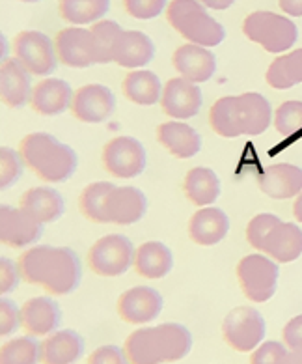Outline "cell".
Masks as SVG:
<instances>
[{
    "instance_id": "obj_1",
    "label": "cell",
    "mask_w": 302,
    "mask_h": 364,
    "mask_svg": "<svg viewBox=\"0 0 302 364\" xmlns=\"http://www.w3.org/2000/svg\"><path fill=\"white\" fill-rule=\"evenodd\" d=\"M19 273L28 284L41 286L50 295H68L79 288L82 265L70 247L38 245L19 258Z\"/></svg>"
},
{
    "instance_id": "obj_2",
    "label": "cell",
    "mask_w": 302,
    "mask_h": 364,
    "mask_svg": "<svg viewBox=\"0 0 302 364\" xmlns=\"http://www.w3.org/2000/svg\"><path fill=\"white\" fill-rule=\"evenodd\" d=\"M193 349V336L179 323H161L131 333L124 351L129 364H164L187 357Z\"/></svg>"
},
{
    "instance_id": "obj_3",
    "label": "cell",
    "mask_w": 302,
    "mask_h": 364,
    "mask_svg": "<svg viewBox=\"0 0 302 364\" xmlns=\"http://www.w3.org/2000/svg\"><path fill=\"white\" fill-rule=\"evenodd\" d=\"M19 154L25 165L47 183H62L77 170V154L71 146L49 133H30L21 140Z\"/></svg>"
},
{
    "instance_id": "obj_4",
    "label": "cell",
    "mask_w": 302,
    "mask_h": 364,
    "mask_svg": "<svg viewBox=\"0 0 302 364\" xmlns=\"http://www.w3.org/2000/svg\"><path fill=\"white\" fill-rule=\"evenodd\" d=\"M172 28L183 36L188 43L202 47H217L226 38L224 26L209 16L198 0H172L166 10Z\"/></svg>"
},
{
    "instance_id": "obj_5",
    "label": "cell",
    "mask_w": 302,
    "mask_h": 364,
    "mask_svg": "<svg viewBox=\"0 0 302 364\" xmlns=\"http://www.w3.org/2000/svg\"><path fill=\"white\" fill-rule=\"evenodd\" d=\"M243 32L269 53H284L298 40V28L291 19L273 11H254L244 19Z\"/></svg>"
},
{
    "instance_id": "obj_6",
    "label": "cell",
    "mask_w": 302,
    "mask_h": 364,
    "mask_svg": "<svg viewBox=\"0 0 302 364\" xmlns=\"http://www.w3.org/2000/svg\"><path fill=\"white\" fill-rule=\"evenodd\" d=\"M265 319L252 306H237L230 310L222 321V336L226 344L239 353L254 351L265 338Z\"/></svg>"
},
{
    "instance_id": "obj_7",
    "label": "cell",
    "mask_w": 302,
    "mask_h": 364,
    "mask_svg": "<svg viewBox=\"0 0 302 364\" xmlns=\"http://www.w3.org/2000/svg\"><path fill=\"white\" fill-rule=\"evenodd\" d=\"M134 247L129 237L110 234L92 245L88 252V265L99 277H119L134 264Z\"/></svg>"
},
{
    "instance_id": "obj_8",
    "label": "cell",
    "mask_w": 302,
    "mask_h": 364,
    "mask_svg": "<svg viewBox=\"0 0 302 364\" xmlns=\"http://www.w3.org/2000/svg\"><path fill=\"white\" fill-rule=\"evenodd\" d=\"M237 280L247 299L265 303L274 295L278 284V265L263 255L244 256L237 265Z\"/></svg>"
},
{
    "instance_id": "obj_9",
    "label": "cell",
    "mask_w": 302,
    "mask_h": 364,
    "mask_svg": "<svg viewBox=\"0 0 302 364\" xmlns=\"http://www.w3.org/2000/svg\"><path fill=\"white\" fill-rule=\"evenodd\" d=\"M14 55L32 75L40 77L50 75L60 62L53 41L36 31H25L15 36Z\"/></svg>"
},
{
    "instance_id": "obj_10",
    "label": "cell",
    "mask_w": 302,
    "mask_h": 364,
    "mask_svg": "<svg viewBox=\"0 0 302 364\" xmlns=\"http://www.w3.org/2000/svg\"><path fill=\"white\" fill-rule=\"evenodd\" d=\"M148 155L144 146L133 136H118L112 139L103 148V166L109 174L129 180L144 172Z\"/></svg>"
},
{
    "instance_id": "obj_11",
    "label": "cell",
    "mask_w": 302,
    "mask_h": 364,
    "mask_svg": "<svg viewBox=\"0 0 302 364\" xmlns=\"http://www.w3.org/2000/svg\"><path fill=\"white\" fill-rule=\"evenodd\" d=\"M43 235V225L30 217L25 210L11 205L0 208V241L11 249H23Z\"/></svg>"
},
{
    "instance_id": "obj_12",
    "label": "cell",
    "mask_w": 302,
    "mask_h": 364,
    "mask_svg": "<svg viewBox=\"0 0 302 364\" xmlns=\"http://www.w3.org/2000/svg\"><path fill=\"white\" fill-rule=\"evenodd\" d=\"M55 47L60 64L68 65V68L82 70V68L97 64L92 31L79 28V26L64 28L56 34Z\"/></svg>"
},
{
    "instance_id": "obj_13",
    "label": "cell",
    "mask_w": 302,
    "mask_h": 364,
    "mask_svg": "<svg viewBox=\"0 0 302 364\" xmlns=\"http://www.w3.org/2000/svg\"><path fill=\"white\" fill-rule=\"evenodd\" d=\"M116 109L114 94L103 85H86L75 92L71 112L85 124H101Z\"/></svg>"
},
{
    "instance_id": "obj_14",
    "label": "cell",
    "mask_w": 302,
    "mask_h": 364,
    "mask_svg": "<svg viewBox=\"0 0 302 364\" xmlns=\"http://www.w3.org/2000/svg\"><path fill=\"white\" fill-rule=\"evenodd\" d=\"M163 310V297L157 289L136 286L119 295L118 314L125 323L144 325L153 321Z\"/></svg>"
},
{
    "instance_id": "obj_15",
    "label": "cell",
    "mask_w": 302,
    "mask_h": 364,
    "mask_svg": "<svg viewBox=\"0 0 302 364\" xmlns=\"http://www.w3.org/2000/svg\"><path fill=\"white\" fill-rule=\"evenodd\" d=\"M202 90L198 85L179 77L170 79L163 90L161 107L164 114H168L173 120H188L200 112L202 109Z\"/></svg>"
},
{
    "instance_id": "obj_16",
    "label": "cell",
    "mask_w": 302,
    "mask_h": 364,
    "mask_svg": "<svg viewBox=\"0 0 302 364\" xmlns=\"http://www.w3.org/2000/svg\"><path fill=\"white\" fill-rule=\"evenodd\" d=\"M148 210V198L136 187H114L107 198V219L114 225H133L139 223Z\"/></svg>"
},
{
    "instance_id": "obj_17",
    "label": "cell",
    "mask_w": 302,
    "mask_h": 364,
    "mask_svg": "<svg viewBox=\"0 0 302 364\" xmlns=\"http://www.w3.org/2000/svg\"><path fill=\"white\" fill-rule=\"evenodd\" d=\"M172 64L179 75L194 85L209 80L217 70V58L213 53L194 43H187L176 49L172 55Z\"/></svg>"
},
{
    "instance_id": "obj_18",
    "label": "cell",
    "mask_w": 302,
    "mask_h": 364,
    "mask_svg": "<svg viewBox=\"0 0 302 364\" xmlns=\"http://www.w3.org/2000/svg\"><path fill=\"white\" fill-rule=\"evenodd\" d=\"M62 310L50 297H32L21 306V325L30 336H49L60 327Z\"/></svg>"
},
{
    "instance_id": "obj_19",
    "label": "cell",
    "mask_w": 302,
    "mask_h": 364,
    "mask_svg": "<svg viewBox=\"0 0 302 364\" xmlns=\"http://www.w3.org/2000/svg\"><path fill=\"white\" fill-rule=\"evenodd\" d=\"M25 65L17 58H6L0 70V95L4 105L21 109L32 100V79Z\"/></svg>"
},
{
    "instance_id": "obj_20",
    "label": "cell",
    "mask_w": 302,
    "mask_h": 364,
    "mask_svg": "<svg viewBox=\"0 0 302 364\" xmlns=\"http://www.w3.org/2000/svg\"><path fill=\"white\" fill-rule=\"evenodd\" d=\"M259 189L274 200H288L302 193V168L289 163L271 165L258 178Z\"/></svg>"
},
{
    "instance_id": "obj_21",
    "label": "cell",
    "mask_w": 302,
    "mask_h": 364,
    "mask_svg": "<svg viewBox=\"0 0 302 364\" xmlns=\"http://www.w3.org/2000/svg\"><path fill=\"white\" fill-rule=\"evenodd\" d=\"M241 135H261L273 124V109L261 94L247 92L235 97Z\"/></svg>"
},
{
    "instance_id": "obj_22",
    "label": "cell",
    "mask_w": 302,
    "mask_h": 364,
    "mask_svg": "<svg viewBox=\"0 0 302 364\" xmlns=\"http://www.w3.org/2000/svg\"><path fill=\"white\" fill-rule=\"evenodd\" d=\"M85 353V340L77 331L50 333L40 346L41 364H73Z\"/></svg>"
},
{
    "instance_id": "obj_23",
    "label": "cell",
    "mask_w": 302,
    "mask_h": 364,
    "mask_svg": "<svg viewBox=\"0 0 302 364\" xmlns=\"http://www.w3.org/2000/svg\"><path fill=\"white\" fill-rule=\"evenodd\" d=\"M75 92L62 79H43L34 86L30 105L38 114L56 116L71 109Z\"/></svg>"
},
{
    "instance_id": "obj_24",
    "label": "cell",
    "mask_w": 302,
    "mask_h": 364,
    "mask_svg": "<svg viewBox=\"0 0 302 364\" xmlns=\"http://www.w3.org/2000/svg\"><path fill=\"white\" fill-rule=\"evenodd\" d=\"M230 230L228 215L218 208H202L188 223V235L196 245L211 247L226 237Z\"/></svg>"
},
{
    "instance_id": "obj_25",
    "label": "cell",
    "mask_w": 302,
    "mask_h": 364,
    "mask_svg": "<svg viewBox=\"0 0 302 364\" xmlns=\"http://www.w3.org/2000/svg\"><path fill=\"white\" fill-rule=\"evenodd\" d=\"M21 210H25L38 223H55L64 215V198L53 187H32L21 196Z\"/></svg>"
},
{
    "instance_id": "obj_26",
    "label": "cell",
    "mask_w": 302,
    "mask_h": 364,
    "mask_svg": "<svg viewBox=\"0 0 302 364\" xmlns=\"http://www.w3.org/2000/svg\"><path fill=\"white\" fill-rule=\"evenodd\" d=\"M157 140L178 159H190L202 148V139L196 129L176 120L158 125Z\"/></svg>"
},
{
    "instance_id": "obj_27",
    "label": "cell",
    "mask_w": 302,
    "mask_h": 364,
    "mask_svg": "<svg viewBox=\"0 0 302 364\" xmlns=\"http://www.w3.org/2000/svg\"><path fill=\"white\" fill-rule=\"evenodd\" d=\"M155 47L144 32L124 31L114 46V62L122 68H142L153 60Z\"/></svg>"
},
{
    "instance_id": "obj_28",
    "label": "cell",
    "mask_w": 302,
    "mask_h": 364,
    "mask_svg": "<svg viewBox=\"0 0 302 364\" xmlns=\"http://www.w3.org/2000/svg\"><path fill=\"white\" fill-rule=\"evenodd\" d=\"M263 252L278 264H289L302 255V230L293 223H282L271 232Z\"/></svg>"
},
{
    "instance_id": "obj_29",
    "label": "cell",
    "mask_w": 302,
    "mask_h": 364,
    "mask_svg": "<svg viewBox=\"0 0 302 364\" xmlns=\"http://www.w3.org/2000/svg\"><path fill=\"white\" fill-rule=\"evenodd\" d=\"M172 250L161 241H149L136 250L134 269L144 279H163L172 271Z\"/></svg>"
},
{
    "instance_id": "obj_30",
    "label": "cell",
    "mask_w": 302,
    "mask_h": 364,
    "mask_svg": "<svg viewBox=\"0 0 302 364\" xmlns=\"http://www.w3.org/2000/svg\"><path fill=\"white\" fill-rule=\"evenodd\" d=\"M185 195L193 204L207 208L220 196V180L211 168L196 166L185 176Z\"/></svg>"
},
{
    "instance_id": "obj_31",
    "label": "cell",
    "mask_w": 302,
    "mask_h": 364,
    "mask_svg": "<svg viewBox=\"0 0 302 364\" xmlns=\"http://www.w3.org/2000/svg\"><path fill=\"white\" fill-rule=\"evenodd\" d=\"M163 90L164 88L161 86V80L153 71H131L124 80L125 97L136 105H155L163 97Z\"/></svg>"
},
{
    "instance_id": "obj_32",
    "label": "cell",
    "mask_w": 302,
    "mask_h": 364,
    "mask_svg": "<svg viewBox=\"0 0 302 364\" xmlns=\"http://www.w3.org/2000/svg\"><path fill=\"white\" fill-rule=\"evenodd\" d=\"M267 82L276 90L302 85V49L274 58L267 70Z\"/></svg>"
},
{
    "instance_id": "obj_33",
    "label": "cell",
    "mask_w": 302,
    "mask_h": 364,
    "mask_svg": "<svg viewBox=\"0 0 302 364\" xmlns=\"http://www.w3.org/2000/svg\"><path fill=\"white\" fill-rule=\"evenodd\" d=\"M110 0H60L58 10L62 19L71 25H90L103 19L109 11Z\"/></svg>"
},
{
    "instance_id": "obj_34",
    "label": "cell",
    "mask_w": 302,
    "mask_h": 364,
    "mask_svg": "<svg viewBox=\"0 0 302 364\" xmlns=\"http://www.w3.org/2000/svg\"><path fill=\"white\" fill-rule=\"evenodd\" d=\"M114 187L116 185L109 183V181H95V183H90L80 193L79 205L86 219L99 223V225H107L109 223L104 205H107V198H109L110 191L114 189Z\"/></svg>"
},
{
    "instance_id": "obj_35",
    "label": "cell",
    "mask_w": 302,
    "mask_h": 364,
    "mask_svg": "<svg viewBox=\"0 0 302 364\" xmlns=\"http://www.w3.org/2000/svg\"><path fill=\"white\" fill-rule=\"evenodd\" d=\"M209 124L213 127L217 135L226 136V139H235L241 136V129H239L237 120V103L235 97H222L218 100L209 112Z\"/></svg>"
},
{
    "instance_id": "obj_36",
    "label": "cell",
    "mask_w": 302,
    "mask_h": 364,
    "mask_svg": "<svg viewBox=\"0 0 302 364\" xmlns=\"http://www.w3.org/2000/svg\"><path fill=\"white\" fill-rule=\"evenodd\" d=\"M40 346L36 336H17L2 344L0 364H38Z\"/></svg>"
},
{
    "instance_id": "obj_37",
    "label": "cell",
    "mask_w": 302,
    "mask_h": 364,
    "mask_svg": "<svg viewBox=\"0 0 302 364\" xmlns=\"http://www.w3.org/2000/svg\"><path fill=\"white\" fill-rule=\"evenodd\" d=\"M90 31H92V36H94L95 60H97V64L114 62V46L119 36L124 34L122 26L114 23V21L104 19L95 23Z\"/></svg>"
},
{
    "instance_id": "obj_38",
    "label": "cell",
    "mask_w": 302,
    "mask_h": 364,
    "mask_svg": "<svg viewBox=\"0 0 302 364\" xmlns=\"http://www.w3.org/2000/svg\"><path fill=\"white\" fill-rule=\"evenodd\" d=\"M274 129L282 136L297 135L302 131V101H286L274 112Z\"/></svg>"
},
{
    "instance_id": "obj_39",
    "label": "cell",
    "mask_w": 302,
    "mask_h": 364,
    "mask_svg": "<svg viewBox=\"0 0 302 364\" xmlns=\"http://www.w3.org/2000/svg\"><path fill=\"white\" fill-rule=\"evenodd\" d=\"M284 220H280V217L271 213H259L256 215L247 226V240L248 243L252 245L254 249H258L263 252V247H265V241L271 235L276 226L282 225Z\"/></svg>"
},
{
    "instance_id": "obj_40",
    "label": "cell",
    "mask_w": 302,
    "mask_h": 364,
    "mask_svg": "<svg viewBox=\"0 0 302 364\" xmlns=\"http://www.w3.org/2000/svg\"><path fill=\"white\" fill-rule=\"evenodd\" d=\"M23 165H25V161L21 157V154H17L8 146L0 148V187L2 189H8L19 180L21 174H23Z\"/></svg>"
},
{
    "instance_id": "obj_41",
    "label": "cell",
    "mask_w": 302,
    "mask_h": 364,
    "mask_svg": "<svg viewBox=\"0 0 302 364\" xmlns=\"http://www.w3.org/2000/svg\"><path fill=\"white\" fill-rule=\"evenodd\" d=\"M288 346L269 340V342H263V344L254 349L250 364H288Z\"/></svg>"
},
{
    "instance_id": "obj_42",
    "label": "cell",
    "mask_w": 302,
    "mask_h": 364,
    "mask_svg": "<svg viewBox=\"0 0 302 364\" xmlns=\"http://www.w3.org/2000/svg\"><path fill=\"white\" fill-rule=\"evenodd\" d=\"M166 0H124L125 11L133 19L148 21L161 16V11L166 8Z\"/></svg>"
},
{
    "instance_id": "obj_43",
    "label": "cell",
    "mask_w": 302,
    "mask_h": 364,
    "mask_svg": "<svg viewBox=\"0 0 302 364\" xmlns=\"http://www.w3.org/2000/svg\"><path fill=\"white\" fill-rule=\"evenodd\" d=\"M0 334L10 336L21 325V309H17V304L4 295L0 301Z\"/></svg>"
},
{
    "instance_id": "obj_44",
    "label": "cell",
    "mask_w": 302,
    "mask_h": 364,
    "mask_svg": "<svg viewBox=\"0 0 302 364\" xmlns=\"http://www.w3.org/2000/svg\"><path fill=\"white\" fill-rule=\"evenodd\" d=\"M86 364H129V360H127L124 349L116 348V346H103L90 355Z\"/></svg>"
},
{
    "instance_id": "obj_45",
    "label": "cell",
    "mask_w": 302,
    "mask_h": 364,
    "mask_svg": "<svg viewBox=\"0 0 302 364\" xmlns=\"http://www.w3.org/2000/svg\"><path fill=\"white\" fill-rule=\"evenodd\" d=\"M19 265H15L8 256L0 258V291L2 294H10L17 288L19 282Z\"/></svg>"
},
{
    "instance_id": "obj_46",
    "label": "cell",
    "mask_w": 302,
    "mask_h": 364,
    "mask_svg": "<svg viewBox=\"0 0 302 364\" xmlns=\"http://www.w3.org/2000/svg\"><path fill=\"white\" fill-rule=\"evenodd\" d=\"M284 344L291 351H301L302 349V314L297 318L289 319L288 325L284 327Z\"/></svg>"
},
{
    "instance_id": "obj_47",
    "label": "cell",
    "mask_w": 302,
    "mask_h": 364,
    "mask_svg": "<svg viewBox=\"0 0 302 364\" xmlns=\"http://www.w3.org/2000/svg\"><path fill=\"white\" fill-rule=\"evenodd\" d=\"M278 4L288 16L302 17V0H278Z\"/></svg>"
},
{
    "instance_id": "obj_48",
    "label": "cell",
    "mask_w": 302,
    "mask_h": 364,
    "mask_svg": "<svg viewBox=\"0 0 302 364\" xmlns=\"http://www.w3.org/2000/svg\"><path fill=\"white\" fill-rule=\"evenodd\" d=\"M205 8H211V10H228L232 8L235 0H200Z\"/></svg>"
},
{
    "instance_id": "obj_49",
    "label": "cell",
    "mask_w": 302,
    "mask_h": 364,
    "mask_svg": "<svg viewBox=\"0 0 302 364\" xmlns=\"http://www.w3.org/2000/svg\"><path fill=\"white\" fill-rule=\"evenodd\" d=\"M293 215H295V219H297L298 223H302V193L297 196V200H295V205H293Z\"/></svg>"
},
{
    "instance_id": "obj_50",
    "label": "cell",
    "mask_w": 302,
    "mask_h": 364,
    "mask_svg": "<svg viewBox=\"0 0 302 364\" xmlns=\"http://www.w3.org/2000/svg\"><path fill=\"white\" fill-rule=\"evenodd\" d=\"M288 364H302V349L301 351H291L289 353Z\"/></svg>"
},
{
    "instance_id": "obj_51",
    "label": "cell",
    "mask_w": 302,
    "mask_h": 364,
    "mask_svg": "<svg viewBox=\"0 0 302 364\" xmlns=\"http://www.w3.org/2000/svg\"><path fill=\"white\" fill-rule=\"evenodd\" d=\"M21 2H40V0H21Z\"/></svg>"
}]
</instances>
